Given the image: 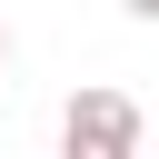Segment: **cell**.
<instances>
[{
  "label": "cell",
  "instance_id": "obj_2",
  "mask_svg": "<svg viewBox=\"0 0 159 159\" xmlns=\"http://www.w3.org/2000/svg\"><path fill=\"white\" fill-rule=\"evenodd\" d=\"M119 10H129V20H159V0H119Z\"/></svg>",
  "mask_w": 159,
  "mask_h": 159
},
{
  "label": "cell",
  "instance_id": "obj_3",
  "mask_svg": "<svg viewBox=\"0 0 159 159\" xmlns=\"http://www.w3.org/2000/svg\"><path fill=\"white\" fill-rule=\"evenodd\" d=\"M0 70H10V30H0Z\"/></svg>",
  "mask_w": 159,
  "mask_h": 159
},
{
  "label": "cell",
  "instance_id": "obj_1",
  "mask_svg": "<svg viewBox=\"0 0 159 159\" xmlns=\"http://www.w3.org/2000/svg\"><path fill=\"white\" fill-rule=\"evenodd\" d=\"M139 129H149V119H139L129 89H80V99L60 109V149H70V159H129Z\"/></svg>",
  "mask_w": 159,
  "mask_h": 159
}]
</instances>
